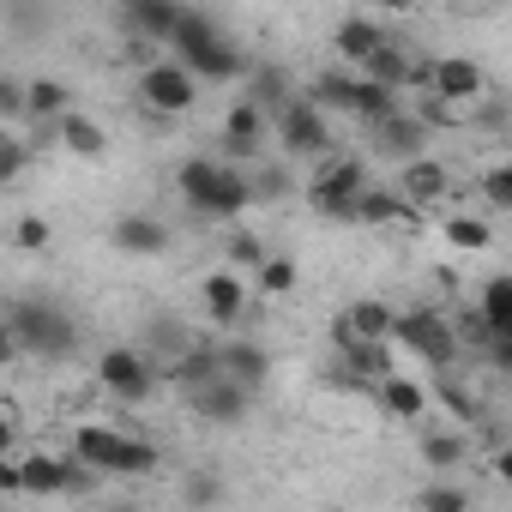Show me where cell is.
Returning <instances> with one entry per match:
<instances>
[{"mask_svg":"<svg viewBox=\"0 0 512 512\" xmlns=\"http://www.w3.org/2000/svg\"><path fill=\"white\" fill-rule=\"evenodd\" d=\"M0 350H7V362H19V356L61 362V356L79 350V320L49 296H19L7 308V338H0Z\"/></svg>","mask_w":512,"mask_h":512,"instance_id":"obj_1","label":"cell"},{"mask_svg":"<svg viewBox=\"0 0 512 512\" xmlns=\"http://www.w3.org/2000/svg\"><path fill=\"white\" fill-rule=\"evenodd\" d=\"M169 49H175V61H181L199 85H235V79H247V73H253L247 49H241V43H235L211 13H199V7L181 19V31H175V43H169Z\"/></svg>","mask_w":512,"mask_h":512,"instance_id":"obj_2","label":"cell"},{"mask_svg":"<svg viewBox=\"0 0 512 512\" xmlns=\"http://www.w3.org/2000/svg\"><path fill=\"white\" fill-rule=\"evenodd\" d=\"M175 187L199 217H217V223H235L253 205V175L235 163H217V157H187L175 169Z\"/></svg>","mask_w":512,"mask_h":512,"instance_id":"obj_3","label":"cell"},{"mask_svg":"<svg viewBox=\"0 0 512 512\" xmlns=\"http://www.w3.org/2000/svg\"><path fill=\"white\" fill-rule=\"evenodd\" d=\"M368 187H374V181H368V163H362V157H326L320 175H314V187H308V205H314L320 217L356 223V205H362Z\"/></svg>","mask_w":512,"mask_h":512,"instance_id":"obj_4","label":"cell"},{"mask_svg":"<svg viewBox=\"0 0 512 512\" xmlns=\"http://www.w3.org/2000/svg\"><path fill=\"white\" fill-rule=\"evenodd\" d=\"M133 97H139V109H151V115H163V121H175V115H193L199 109V79L169 55V61H151V67H139V85H133Z\"/></svg>","mask_w":512,"mask_h":512,"instance_id":"obj_5","label":"cell"},{"mask_svg":"<svg viewBox=\"0 0 512 512\" xmlns=\"http://www.w3.org/2000/svg\"><path fill=\"white\" fill-rule=\"evenodd\" d=\"M410 85H422L434 103H482L488 97V79H482V67L470 61V55H434V61H416V73H410Z\"/></svg>","mask_w":512,"mask_h":512,"instance_id":"obj_6","label":"cell"},{"mask_svg":"<svg viewBox=\"0 0 512 512\" xmlns=\"http://www.w3.org/2000/svg\"><path fill=\"white\" fill-rule=\"evenodd\" d=\"M97 386H103L109 398H121V404H145V398L157 392V362H151V350L109 344V350L97 356Z\"/></svg>","mask_w":512,"mask_h":512,"instance_id":"obj_7","label":"cell"},{"mask_svg":"<svg viewBox=\"0 0 512 512\" xmlns=\"http://www.w3.org/2000/svg\"><path fill=\"white\" fill-rule=\"evenodd\" d=\"M410 356H422L428 368H452L458 362V326L446 320V314H434V308H410V314H398V332H392Z\"/></svg>","mask_w":512,"mask_h":512,"instance_id":"obj_8","label":"cell"},{"mask_svg":"<svg viewBox=\"0 0 512 512\" xmlns=\"http://www.w3.org/2000/svg\"><path fill=\"white\" fill-rule=\"evenodd\" d=\"M278 139H284V157H326V151H332L326 109H320L314 97H296V103L278 115Z\"/></svg>","mask_w":512,"mask_h":512,"instance_id":"obj_9","label":"cell"},{"mask_svg":"<svg viewBox=\"0 0 512 512\" xmlns=\"http://www.w3.org/2000/svg\"><path fill=\"white\" fill-rule=\"evenodd\" d=\"M392 332H398V314H392L386 302H374V296L350 302V308L332 320V344H338V350H356V344H392Z\"/></svg>","mask_w":512,"mask_h":512,"instance_id":"obj_10","label":"cell"},{"mask_svg":"<svg viewBox=\"0 0 512 512\" xmlns=\"http://www.w3.org/2000/svg\"><path fill=\"white\" fill-rule=\"evenodd\" d=\"M121 452H127V428H109V422L73 428V458H79L91 476H115V470H121Z\"/></svg>","mask_w":512,"mask_h":512,"instance_id":"obj_11","label":"cell"},{"mask_svg":"<svg viewBox=\"0 0 512 512\" xmlns=\"http://www.w3.org/2000/svg\"><path fill=\"white\" fill-rule=\"evenodd\" d=\"M386 43H392V31H386L380 19H368V13H350V19H338V31H332V49H338V61H350V67H368Z\"/></svg>","mask_w":512,"mask_h":512,"instance_id":"obj_12","label":"cell"},{"mask_svg":"<svg viewBox=\"0 0 512 512\" xmlns=\"http://www.w3.org/2000/svg\"><path fill=\"white\" fill-rule=\"evenodd\" d=\"M374 151H380V157H392L398 169H404V163H416V157H428V121H422L416 109L392 115L386 127H374Z\"/></svg>","mask_w":512,"mask_h":512,"instance_id":"obj_13","label":"cell"},{"mask_svg":"<svg viewBox=\"0 0 512 512\" xmlns=\"http://www.w3.org/2000/svg\"><path fill=\"white\" fill-rule=\"evenodd\" d=\"M109 241H115V253H127V260H157V253L169 247V223L145 217V211H127V217H115Z\"/></svg>","mask_w":512,"mask_h":512,"instance_id":"obj_14","label":"cell"},{"mask_svg":"<svg viewBox=\"0 0 512 512\" xmlns=\"http://www.w3.org/2000/svg\"><path fill=\"white\" fill-rule=\"evenodd\" d=\"M121 19H127V31H133L145 49H157V43H175V31H181L187 7H175V0H133Z\"/></svg>","mask_w":512,"mask_h":512,"instance_id":"obj_15","label":"cell"},{"mask_svg":"<svg viewBox=\"0 0 512 512\" xmlns=\"http://www.w3.org/2000/svg\"><path fill=\"white\" fill-rule=\"evenodd\" d=\"M199 296H205V314H211V326H241V314H247V284H241V272H211L205 284H199Z\"/></svg>","mask_w":512,"mask_h":512,"instance_id":"obj_16","label":"cell"},{"mask_svg":"<svg viewBox=\"0 0 512 512\" xmlns=\"http://www.w3.org/2000/svg\"><path fill=\"white\" fill-rule=\"evenodd\" d=\"M187 404H193V416H205V422H241V416L253 410V392H241L235 380H211V386H193Z\"/></svg>","mask_w":512,"mask_h":512,"instance_id":"obj_17","label":"cell"},{"mask_svg":"<svg viewBox=\"0 0 512 512\" xmlns=\"http://www.w3.org/2000/svg\"><path fill=\"white\" fill-rule=\"evenodd\" d=\"M266 127H272V115H266L260 103L235 97L229 115H223V145H229L235 157H253V151H260V139H266Z\"/></svg>","mask_w":512,"mask_h":512,"instance_id":"obj_18","label":"cell"},{"mask_svg":"<svg viewBox=\"0 0 512 512\" xmlns=\"http://www.w3.org/2000/svg\"><path fill=\"white\" fill-rule=\"evenodd\" d=\"M217 350H223V380H235L241 392H260V386H266L272 356L253 344V338H229V344H217Z\"/></svg>","mask_w":512,"mask_h":512,"instance_id":"obj_19","label":"cell"},{"mask_svg":"<svg viewBox=\"0 0 512 512\" xmlns=\"http://www.w3.org/2000/svg\"><path fill=\"white\" fill-rule=\"evenodd\" d=\"M398 193L422 211V205H440V199L452 193V175H446V163L416 157V163H404V169H398Z\"/></svg>","mask_w":512,"mask_h":512,"instance_id":"obj_20","label":"cell"},{"mask_svg":"<svg viewBox=\"0 0 512 512\" xmlns=\"http://www.w3.org/2000/svg\"><path fill=\"white\" fill-rule=\"evenodd\" d=\"M374 398H380V410L398 416V422H422V410H428V392H422L410 374H386V380L374 386Z\"/></svg>","mask_w":512,"mask_h":512,"instance_id":"obj_21","label":"cell"},{"mask_svg":"<svg viewBox=\"0 0 512 512\" xmlns=\"http://www.w3.org/2000/svg\"><path fill=\"white\" fill-rule=\"evenodd\" d=\"M241 97L247 103H260L266 115H284L296 97H290V79H284V67H253L247 73V85H241Z\"/></svg>","mask_w":512,"mask_h":512,"instance_id":"obj_22","label":"cell"},{"mask_svg":"<svg viewBox=\"0 0 512 512\" xmlns=\"http://www.w3.org/2000/svg\"><path fill=\"white\" fill-rule=\"evenodd\" d=\"M476 314L488 320V338H512V272H500V278L482 284Z\"/></svg>","mask_w":512,"mask_h":512,"instance_id":"obj_23","label":"cell"},{"mask_svg":"<svg viewBox=\"0 0 512 512\" xmlns=\"http://www.w3.org/2000/svg\"><path fill=\"white\" fill-rule=\"evenodd\" d=\"M410 73H416V61H410V49H404L398 37H392L368 67H362V79H374V85H386V91H404V85H410Z\"/></svg>","mask_w":512,"mask_h":512,"instance_id":"obj_24","label":"cell"},{"mask_svg":"<svg viewBox=\"0 0 512 512\" xmlns=\"http://www.w3.org/2000/svg\"><path fill=\"white\" fill-rule=\"evenodd\" d=\"M55 145H67L73 157H103V151H109V133H103L91 115H79V109H73V115L55 127Z\"/></svg>","mask_w":512,"mask_h":512,"instance_id":"obj_25","label":"cell"},{"mask_svg":"<svg viewBox=\"0 0 512 512\" xmlns=\"http://www.w3.org/2000/svg\"><path fill=\"white\" fill-rule=\"evenodd\" d=\"M356 223H416V205L404 199V193H386V187H368L362 193V205H356Z\"/></svg>","mask_w":512,"mask_h":512,"instance_id":"obj_26","label":"cell"},{"mask_svg":"<svg viewBox=\"0 0 512 512\" xmlns=\"http://www.w3.org/2000/svg\"><path fill=\"white\" fill-rule=\"evenodd\" d=\"M392 115H404L398 91H386V85H374V79H356V121H368V127H386Z\"/></svg>","mask_w":512,"mask_h":512,"instance_id":"obj_27","label":"cell"},{"mask_svg":"<svg viewBox=\"0 0 512 512\" xmlns=\"http://www.w3.org/2000/svg\"><path fill=\"white\" fill-rule=\"evenodd\" d=\"M416 452H422L428 470H458V464H464V434H452V428H428V434L416 440Z\"/></svg>","mask_w":512,"mask_h":512,"instance_id":"obj_28","label":"cell"},{"mask_svg":"<svg viewBox=\"0 0 512 512\" xmlns=\"http://www.w3.org/2000/svg\"><path fill=\"white\" fill-rule=\"evenodd\" d=\"M31 115L61 127V121L73 115V91H67L61 79H31Z\"/></svg>","mask_w":512,"mask_h":512,"instance_id":"obj_29","label":"cell"},{"mask_svg":"<svg viewBox=\"0 0 512 512\" xmlns=\"http://www.w3.org/2000/svg\"><path fill=\"white\" fill-rule=\"evenodd\" d=\"M223 253H229V272H253V278H260V266L272 260V253H266V241L253 235V229H235V235L223 241Z\"/></svg>","mask_w":512,"mask_h":512,"instance_id":"obj_30","label":"cell"},{"mask_svg":"<svg viewBox=\"0 0 512 512\" xmlns=\"http://www.w3.org/2000/svg\"><path fill=\"white\" fill-rule=\"evenodd\" d=\"M308 97H314L320 109H344V115H356V79H350V73H338V67H332V73H320Z\"/></svg>","mask_w":512,"mask_h":512,"instance_id":"obj_31","label":"cell"},{"mask_svg":"<svg viewBox=\"0 0 512 512\" xmlns=\"http://www.w3.org/2000/svg\"><path fill=\"white\" fill-rule=\"evenodd\" d=\"M476 193H482L488 211H512V163H488L476 175Z\"/></svg>","mask_w":512,"mask_h":512,"instance_id":"obj_32","label":"cell"},{"mask_svg":"<svg viewBox=\"0 0 512 512\" xmlns=\"http://www.w3.org/2000/svg\"><path fill=\"white\" fill-rule=\"evenodd\" d=\"M253 290H260V296H290V290H296V260L272 253V260L260 266V278H253Z\"/></svg>","mask_w":512,"mask_h":512,"instance_id":"obj_33","label":"cell"},{"mask_svg":"<svg viewBox=\"0 0 512 512\" xmlns=\"http://www.w3.org/2000/svg\"><path fill=\"white\" fill-rule=\"evenodd\" d=\"M416 506H422V512H470V494H464L458 482H428Z\"/></svg>","mask_w":512,"mask_h":512,"instance_id":"obj_34","label":"cell"},{"mask_svg":"<svg viewBox=\"0 0 512 512\" xmlns=\"http://www.w3.org/2000/svg\"><path fill=\"white\" fill-rule=\"evenodd\" d=\"M446 241H452V247H464V253H476V247H488L494 235H488V223H482V217H446Z\"/></svg>","mask_w":512,"mask_h":512,"instance_id":"obj_35","label":"cell"},{"mask_svg":"<svg viewBox=\"0 0 512 512\" xmlns=\"http://www.w3.org/2000/svg\"><path fill=\"white\" fill-rule=\"evenodd\" d=\"M157 470V446L145 434H127V452H121V470L115 476H151Z\"/></svg>","mask_w":512,"mask_h":512,"instance_id":"obj_36","label":"cell"},{"mask_svg":"<svg viewBox=\"0 0 512 512\" xmlns=\"http://www.w3.org/2000/svg\"><path fill=\"white\" fill-rule=\"evenodd\" d=\"M13 241H19L25 253H43V247L55 241V229H49V217H37V211H25V217L13 223Z\"/></svg>","mask_w":512,"mask_h":512,"instance_id":"obj_37","label":"cell"},{"mask_svg":"<svg viewBox=\"0 0 512 512\" xmlns=\"http://www.w3.org/2000/svg\"><path fill=\"white\" fill-rule=\"evenodd\" d=\"M181 500H187L193 512H205V506H217V500H223V482H217L211 470H199V476H187V488H181Z\"/></svg>","mask_w":512,"mask_h":512,"instance_id":"obj_38","label":"cell"},{"mask_svg":"<svg viewBox=\"0 0 512 512\" xmlns=\"http://www.w3.org/2000/svg\"><path fill=\"white\" fill-rule=\"evenodd\" d=\"M247 175H253V199H284V187H290V169H284V163L247 169Z\"/></svg>","mask_w":512,"mask_h":512,"instance_id":"obj_39","label":"cell"},{"mask_svg":"<svg viewBox=\"0 0 512 512\" xmlns=\"http://www.w3.org/2000/svg\"><path fill=\"white\" fill-rule=\"evenodd\" d=\"M25 157H31V145H25L19 133L0 139V181H19V175H25Z\"/></svg>","mask_w":512,"mask_h":512,"instance_id":"obj_40","label":"cell"},{"mask_svg":"<svg viewBox=\"0 0 512 512\" xmlns=\"http://www.w3.org/2000/svg\"><path fill=\"white\" fill-rule=\"evenodd\" d=\"M0 115H7V121H25V115H31V85L0 79Z\"/></svg>","mask_w":512,"mask_h":512,"instance_id":"obj_41","label":"cell"},{"mask_svg":"<svg viewBox=\"0 0 512 512\" xmlns=\"http://www.w3.org/2000/svg\"><path fill=\"white\" fill-rule=\"evenodd\" d=\"M440 398H446V410H452V416H464V422H470V416H476V398H470V392H458V386H452V380H446V386H440Z\"/></svg>","mask_w":512,"mask_h":512,"instance_id":"obj_42","label":"cell"},{"mask_svg":"<svg viewBox=\"0 0 512 512\" xmlns=\"http://www.w3.org/2000/svg\"><path fill=\"white\" fill-rule=\"evenodd\" d=\"M0 494H25V458H7V464H0Z\"/></svg>","mask_w":512,"mask_h":512,"instance_id":"obj_43","label":"cell"},{"mask_svg":"<svg viewBox=\"0 0 512 512\" xmlns=\"http://www.w3.org/2000/svg\"><path fill=\"white\" fill-rule=\"evenodd\" d=\"M482 356H488V368H494V374H512V338H494Z\"/></svg>","mask_w":512,"mask_h":512,"instance_id":"obj_44","label":"cell"},{"mask_svg":"<svg viewBox=\"0 0 512 512\" xmlns=\"http://www.w3.org/2000/svg\"><path fill=\"white\" fill-rule=\"evenodd\" d=\"M494 476H500V482L512 488V446H506V452H494Z\"/></svg>","mask_w":512,"mask_h":512,"instance_id":"obj_45","label":"cell"},{"mask_svg":"<svg viewBox=\"0 0 512 512\" xmlns=\"http://www.w3.org/2000/svg\"><path fill=\"white\" fill-rule=\"evenodd\" d=\"M109 512H139V506H109Z\"/></svg>","mask_w":512,"mask_h":512,"instance_id":"obj_46","label":"cell"}]
</instances>
